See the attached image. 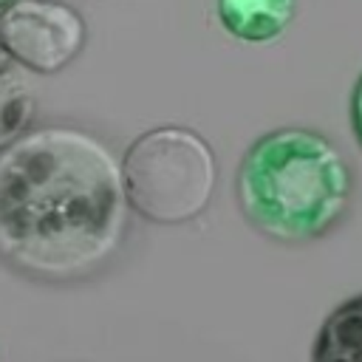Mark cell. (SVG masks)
Returning <instances> with one entry per match:
<instances>
[{
  "instance_id": "cell-7",
  "label": "cell",
  "mask_w": 362,
  "mask_h": 362,
  "mask_svg": "<svg viewBox=\"0 0 362 362\" xmlns=\"http://www.w3.org/2000/svg\"><path fill=\"white\" fill-rule=\"evenodd\" d=\"M311 356L320 362H362V294L345 300L325 317Z\"/></svg>"
},
{
  "instance_id": "cell-3",
  "label": "cell",
  "mask_w": 362,
  "mask_h": 362,
  "mask_svg": "<svg viewBox=\"0 0 362 362\" xmlns=\"http://www.w3.org/2000/svg\"><path fill=\"white\" fill-rule=\"evenodd\" d=\"M122 175L133 212L150 223L178 226L212 204L218 158L198 130L161 124L130 141L122 156Z\"/></svg>"
},
{
  "instance_id": "cell-8",
  "label": "cell",
  "mask_w": 362,
  "mask_h": 362,
  "mask_svg": "<svg viewBox=\"0 0 362 362\" xmlns=\"http://www.w3.org/2000/svg\"><path fill=\"white\" fill-rule=\"evenodd\" d=\"M351 127H354V136L362 147V74H359L354 93H351Z\"/></svg>"
},
{
  "instance_id": "cell-4",
  "label": "cell",
  "mask_w": 362,
  "mask_h": 362,
  "mask_svg": "<svg viewBox=\"0 0 362 362\" xmlns=\"http://www.w3.org/2000/svg\"><path fill=\"white\" fill-rule=\"evenodd\" d=\"M85 17L59 0H11L0 8V45L31 74H59L85 48Z\"/></svg>"
},
{
  "instance_id": "cell-2",
  "label": "cell",
  "mask_w": 362,
  "mask_h": 362,
  "mask_svg": "<svg viewBox=\"0 0 362 362\" xmlns=\"http://www.w3.org/2000/svg\"><path fill=\"white\" fill-rule=\"evenodd\" d=\"M243 218L266 238L305 243L331 232L354 198L345 156L311 127H277L252 141L238 167Z\"/></svg>"
},
{
  "instance_id": "cell-1",
  "label": "cell",
  "mask_w": 362,
  "mask_h": 362,
  "mask_svg": "<svg viewBox=\"0 0 362 362\" xmlns=\"http://www.w3.org/2000/svg\"><path fill=\"white\" fill-rule=\"evenodd\" d=\"M122 158L76 124L28 127L0 150V263L42 283L102 274L124 246Z\"/></svg>"
},
{
  "instance_id": "cell-5",
  "label": "cell",
  "mask_w": 362,
  "mask_h": 362,
  "mask_svg": "<svg viewBox=\"0 0 362 362\" xmlns=\"http://www.w3.org/2000/svg\"><path fill=\"white\" fill-rule=\"evenodd\" d=\"M221 25L243 42L277 40L297 14V0H215Z\"/></svg>"
},
{
  "instance_id": "cell-9",
  "label": "cell",
  "mask_w": 362,
  "mask_h": 362,
  "mask_svg": "<svg viewBox=\"0 0 362 362\" xmlns=\"http://www.w3.org/2000/svg\"><path fill=\"white\" fill-rule=\"evenodd\" d=\"M8 3H11V0H0V8H3V6H8Z\"/></svg>"
},
{
  "instance_id": "cell-6",
  "label": "cell",
  "mask_w": 362,
  "mask_h": 362,
  "mask_svg": "<svg viewBox=\"0 0 362 362\" xmlns=\"http://www.w3.org/2000/svg\"><path fill=\"white\" fill-rule=\"evenodd\" d=\"M37 99L25 68L0 45V150L34 122Z\"/></svg>"
}]
</instances>
